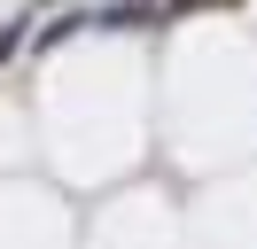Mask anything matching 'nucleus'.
Segmentation results:
<instances>
[{"label": "nucleus", "mask_w": 257, "mask_h": 249, "mask_svg": "<svg viewBox=\"0 0 257 249\" xmlns=\"http://www.w3.org/2000/svg\"><path fill=\"white\" fill-rule=\"evenodd\" d=\"M8 47H16V31H0V55H8Z\"/></svg>", "instance_id": "nucleus-1"}]
</instances>
